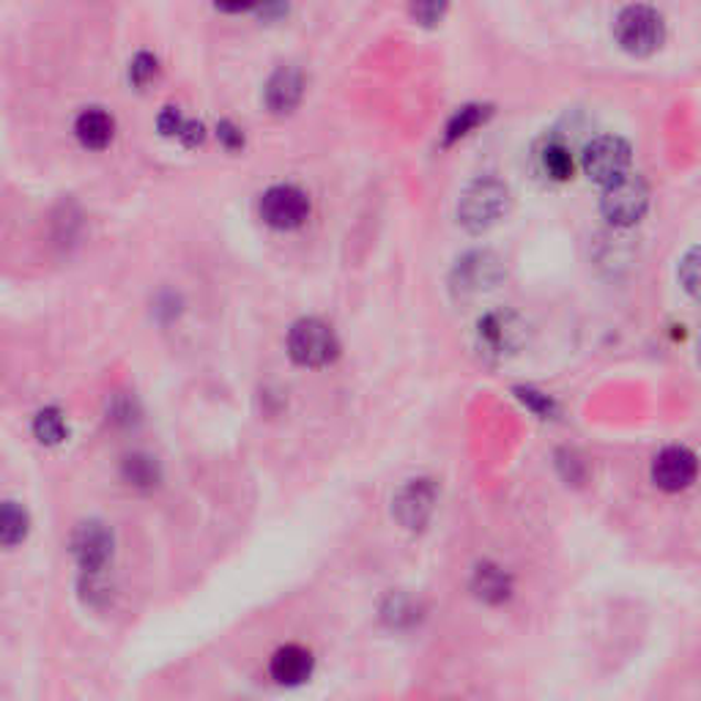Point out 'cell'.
I'll return each instance as SVG.
<instances>
[{"mask_svg":"<svg viewBox=\"0 0 701 701\" xmlns=\"http://www.w3.org/2000/svg\"><path fill=\"white\" fill-rule=\"evenodd\" d=\"M203 124H200V121H184V129H181V135H178V140L184 143V146H189V148H195V146H200V143H203Z\"/></svg>","mask_w":701,"mask_h":701,"instance_id":"26","label":"cell"},{"mask_svg":"<svg viewBox=\"0 0 701 701\" xmlns=\"http://www.w3.org/2000/svg\"><path fill=\"white\" fill-rule=\"evenodd\" d=\"M261 217L266 226L278 228V231H293L310 217L307 192L293 184H278V187L266 189L261 198Z\"/></svg>","mask_w":701,"mask_h":701,"instance_id":"9","label":"cell"},{"mask_svg":"<svg viewBox=\"0 0 701 701\" xmlns=\"http://www.w3.org/2000/svg\"><path fill=\"white\" fill-rule=\"evenodd\" d=\"M649 474L663 493H682L699 480V456L688 447L671 444L655 456Z\"/></svg>","mask_w":701,"mask_h":701,"instance_id":"8","label":"cell"},{"mask_svg":"<svg viewBox=\"0 0 701 701\" xmlns=\"http://www.w3.org/2000/svg\"><path fill=\"white\" fill-rule=\"evenodd\" d=\"M217 135H220V140L226 143L228 148L244 146V135H241L239 126H233L231 121H220V126H217Z\"/></svg>","mask_w":701,"mask_h":701,"instance_id":"27","label":"cell"},{"mask_svg":"<svg viewBox=\"0 0 701 701\" xmlns=\"http://www.w3.org/2000/svg\"><path fill=\"white\" fill-rule=\"evenodd\" d=\"M33 433L42 444H61L66 439V422H63L59 409H44L36 414V422H33Z\"/></svg>","mask_w":701,"mask_h":701,"instance_id":"20","label":"cell"},{"mask_svg":"<svg viewBox=\"0 0 701 701\" xmlns=\"http://www.w3.org/2000/svg\"><path fill=\"white\" fill-rule=\"evenodd\" d=\"M25 534H28L25 510L17 508L14 502H6L3 513H0V540H3V545H17L20 540H25Z\"/></svg>","mask_w":701,"mask_h":701,"instance_id":"18","label":"cell"},{"mask_svg":"<svg viewBox=\"0 0 701 701\" xmlns=\"http://www.w3.org/2000/svg\"><path fill=\"white\" fill-rule=\"evenodd\" d=\"M477 343L485 356L504 359L526 343V321L513 310H491L477 324Z\"/></svg>","mask_w":701,"mask_h":701,"instance_id":"7","label":"cell"},{"mask_svg":"<svg viewBox=\"0 0 701 701\" xmlns=\"http://www.w3.org/2000/svg\"><path fill=\"white\" fill-rule=\"evenodd\" d=\"M184 129V118L178 116L176 107H165L163 116H159V132L168 137H178Z\"/></svg>","mask_w":701,"mask_h":701,"instance_id":"25","label":"cell"},{"mask_svg":"<svg viewBox=\"0 0 701 701\" xmlns=\"http://www.w3.org/2000/svg\"><path fill=\"white\" fill-rule=\"evenodd\" d=\"M540 165H543V174L554 181H567L573 176V154L565 143L548 140L540 151Z\"/></svg>","mask_w":701,"mask_h":701,"instance_id":"17","label":"cell"},{"mask_svg":"<svg viewBox=\"0 0 701 701\" xmlns=\"http://www.w3.org/2000/svg\"><path fill=\"white\" fill-rule=\"evenodd\" d=\"M157 74H159L157 55L140 53L135 55V61L129 63V80L137 85V88H146L151 80H157Z\"/></svg>","mask_w":701,"mask_h":701,"instance_id":"21","label":"cell"},{"mask_svg":"<svg viewBox=\"0 0 701 701\" xmlns=\"http://www.w3.org/2000/svg\"><path fill=\"white\" fill-rule=\"evenodd\" d=\"M515 393H519V398L524 400V404H526L529 409H532L534 414H540V417H551V414L556 411L554 400H551L548 395L534 393V389H515Z\"/></svg>","mask_w":701,"mask_h":701,"instance_id":"23","label":"cell"},{"mask_svg":"<svg viewBox=\"0 0 701 701\" xmlns=\"http://www.w3.org/2000/svg\"><path fill=\"white\" fill-rule=\"evenodd\" d=\"M699 365H701V337H699Z\"/></svg>","mask_w":701,"mask_h":701,"instance_id":"28","label":"cell"},{"mask_svg":"<svg viewBox=\"0 0 701 701\" xmlns=\"http://www.w3.org/2000/svg\"><path fill=\"white\" fill-rule=\"evenodd\" d=\"M337 337L329 324L318 318H302L291 326L289 332V354L296 365L302 367H324L335 362Z\"/></svg>","mask_w":701,"mask_h":701,"instance_id":"5","label":"cell"},{"mask_svg":"<svg viewBox=\"0 0 701 701\" xmlns=\"http://www.w3.org/2000/svg\"><path fill=\"white\" fill-rule=\"evenodd\" d=\"M493 116V107L491 105H463L458 107L456 116L450 118L444 129V146H452V143L463 140V137L471 135L477 126L485 124L488 118Z\"/></svg>","mask_w":701,"mask_h":701,"instance_id":"16","label":"cell"},{"mask_svg":"<svg viewBox=\"0 0 701 701\" xmlns=\"http://www.w3.org/2000/svg\"><path fill=\"white\" fill-rule=\"evenodd\" d=\"M614 39L634 59L655 55L666 42V20L652 6H625L614 20Z\"/></svg>","mask_w":701,"mask_h":701,"instance_id":"2","label":"cell"},{"mask_svg":"<svg viewBox=\"0 0 701 701\" xmlns=\"http://www.w3.org/2000/svg\"><path fill=\"white\" fill-rule=\"evenodd\" d=\"M72 554L80 562V567L88 573H96L113 554V534L102 524H83L72 537Z\"/></svg>","mask_w":701,"mask_h":701,"instance_id":"11","label":"cell"},{"mask_svg":"<svg viewBox=\"0 0 701 701\" xmlns=\"http://www.w3.org/2000/svg\"><path fill=\"white\" fill-rule=\"evenodd\" d=\"M471 589H474V595L480 597V600L499 606V603H504L513 595V578H510L499 565L482 562L474 571V578H471Z\"/></svg>","mask_w":701,"mask_h":701,"instance_id":"15","label":"cell"},{"mask_svg":"<svg viewBox=\"0 0 701 701\" xmlns=\"http://www.w3.org/2000/svg\"><path fill=\"white\" fill-rule=\"evenodd\" d=\"M74 132H77V140L85 148L100 151V148L111 146L113 135H116V121H113L111 113L102 111V107H88V111H83L77 116Z\"/></svg>","mask_w":701,"mask_h":701,"instance_id":"14","label":"cell"},{"mask_svg":"<svg viewBox=\"0 0 701 701\" xmlns=\"http://www.w3.org/2000/svg\"><path fill=\"white\" fill-rule=\"evenodd\" d=\"M508 278L504 261L491 250H474L467 252L456 261L450 272V291L458 302H469V299L482 296V293L496 291Z\"/></svg>","mask_w":701,"mask_h":701,"instance_id":"3","label":"cell"},{"mask_svg":"<svg viewBox=\"0 0 701 701\" xmlns=\"http://www.w3.org/2000/svg\"><path fill=\"white\" fill-rule=\"evenodd\" d=\"M436 502H439V488L433 480H409L395 496V519L400 521V526L419 532L428 526Z\"/></svg>","mask_w":701,"mask_h":701,"instance_id":"10","label":"cell"},{"mask_svg":"<svg viewBox=\"0 0 701 701\" xmlns=\"http://www.w3.org/2000/svg\"><path fill=\"white\" fill-rule=\"evenodd\" d=\"M304 91L302 72L293 66H280L266 83V105L272 113H291Z\"/></svg>","mask_w":701,"mask_h":701,"instance_id":"12","label":"cell"},{"mask_svg":"<svg viewBox=\"0 0 701 701\" xmlns=\"http://www.w3.org/2000/svg\"><path fill=\"white\" fill-rule=\"evenodd\" d=\"M269 671H272V677L280 686H299V682L307 680L310 671H313V655L304 647H299V644H289V647L278 649V652L272 655Z\"/></svg>","mask_w":701,"mask_h":701,"instance_id":"13","label":"cell"},{"mask_svg":"<svg viewBox=\"0 0 701 701\" xmlns=\"http://www.w3.org/2000/svg\"><path fill=\"white\" fill-rule=\"evenodd\" d=\"M649 209V184L639 174L625 176L622 181L603 189L600 211L611 226L630 228L647 215Z\"/></svg>","mask_w":701,"mask_h":701,"instance_id":"6","label":"cell"},{"mask_svg":"<svg viewBox=\"0 0 701 701\" xmlns=\"http://www.w3.org/2000/svg\"><path fill=\"white\" fill-rule=\"evenodd\" d=\"M126 471H129V480L135 482V485H151V482L157 480V471H154L148 458H129V461H126Z\"/></svg>","mask_w":701,"mask_h":701,"instance_id":"22","label":"cell"},{"mask_svg":"<svg viewBox=\"0 0 701 701\" xmlns=\"http://www.w3.org/2000/svg\"><path fill=\"white\" fill-rule=\"evenodd\" d=\"M677 278H680L682 291L691 299H697V302H701V247H691V250L682 255Z\"/></svg>","mask_w":701,"mask_h":701,"instance_id":"19","label":"cell"},{"mask_svg":"<svg viewBox=\"0 0 701 701\" xmlns=\"http://www.w3.org/2000/svg\"><path fill=\"white\" fill-rule=\"evenodd\" d=\"M630 163H634L630 143L617 135L595 137L592 143H586L582 154L584 174L589 176L595 184H600L603 189L622 181L625 176H630Z\"/></svg>","mask_w":701,"mask_h":701,"instance_id":"4","label":"cell"},{"mask_svg":"<svg viewBox=\"0 0 701 701\" xmlns=\"http://www.w3.org/2000/svg\"><path fill=\"white\" fill-rule=\"evenodd\" d=\"M510 211V187L499 178H477L458 200V222L469 233H485Z\"/></svg>","mask_w":701,"mask_h":701,"instance_id":"1","label":"cell"},{"mask_svg":"<svg viewBox=\"0 0 701 701\" xmlns=\"http://www.w3.org/2000/svg\"><path fill=\"white\" fill-rule=\"evenodd\" d=\"M444 11H447L444 3H417L411 9V14L414 20L422 22V25H436V22H441Z\"/></svg>","mask_w":701,"mask_h":701,"instance_id":"24","label":"cell"}]
</instances>
